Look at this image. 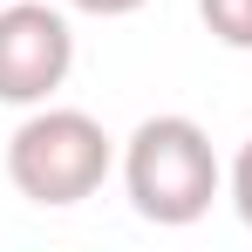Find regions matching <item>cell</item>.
I'll use <instances>...</instances> for the list:
<instances>
[{
    "instance_id": "6da1fadb",
    "label": "cell",
    "mask_w": 252,
    "mask_h": 252,
    "mask_svg": "<svg viewBox=\"0 0 252 252\" xmlns=\"http://www.w3.org/2000/svg\"><path fill=\"white\" fill-rule=\"evenodd\" d=\"M123 191L143 225H198L225 191V164L198 116H143L123 143Z\"/></svg>"
},
{
    "instance_id": "7a4b0ae2",
    "label": "cell",
    "mask_w": 252,
    "mask_h": 252,
    "mask_svg": "<svg viewBox=\"0 0 252 252\" xmlns=\"http://www.w3.org/2000/svg\"><path fill=\"white\" fill-rule=\"evenodd\" d=\"M116 170V143L89 109H28L21 129L7 136V177L28 205L41 211H68L102 191V177Z\"/></svg>"
},
{
    "instance_id": "3957f363",
    "label": "cell",
    "mask_w": 252,
    "mask_h": 252,
    "mask_svg": "<svg viewBox=\"0 0 252 252\" xmlns=\"http://www.w3.org/2000/svg\"><path fill=\"white\" fill-rule=\"evenodd\" d=\"M75 68V28L48 0H7L0 7V102L41 109Z\"/></svg>"
},
{
    "instance_id": "277c9868",
    "label": "cell",
    "mask_w": 252,
    "mask_h": 252,
    "mask_svg": "<svg viewBox=\"0 0 252 252\" xmlns=\"http://www.w3.org/2000/svg\"><path fill=\"white\" fill-rule=\"evenodd\" d=\"M198 21L218 48L232 55H252V0H198Z\"/></svg>"
},
{
    "instance_id": "5b68a950",
    "label": "cell",
    "mask_w": 252,
    "mask_h": 252,
    "mask_svg": "<svg viewBox=\"0 0 252 252\" xmlns=\"http://www.w3.org/2000/svg\"><path fill=\"white\" fill-rule=\"evenodd\" d=\"M225 198H232V211H239V225L252 232V136L239 143V157H232V170H225Z\"/></svg>"
},
{
    "instance_id": "8992f818",
    "label": "cell",
    "mask_w": 252,
    "mask_h": 252,
    "mask_svg": "<svg viewBox=\"0 0 252 252\" xmlns=\"http://www.w3.org/2000/svg\"><path fill=\"white\" fill-rule=\"evenodd\" d=\"M62 7H75V14H95V21H123V14L150 7V0H62Z\"/></svg>"
},
{
    "instance_id": "52a82bcc",
    "label": "cell",
    "mask_w": 252,
    "mask_h": 252,
    "mask_svg": "<svg viewBox=\"0 0 252 252\" xmlns=\"http://www.w3.org/2000/svg\"><path fill=\"white\" fill-rule=\"evenodd\" d=\"M0 7H7V0H0Z\"/></svg>"
}]
</instances>
